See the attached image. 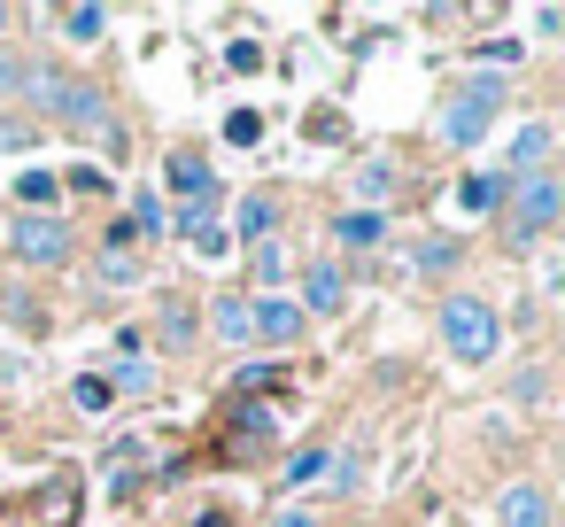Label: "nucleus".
<instances>
[{
    "label": "nucleus",
    "mask_w": 565,
    "mask_h": 527,
    "mask_svg": "<svg viewBox=\"0 0 565 527\" xmlns=\"http://www.w3.org/2000/svg\"><path fill=\"white\" fill-rule=\"evenodd\" d=\"M202 527H241V519H233L225 504H210V512H202Z\"/></svg>",
    "instance_id": "nucleus-33"
},
{
    "label": "nucleus",
    "mask_w": 565,
    "mask_h": 527,
    "mask_svg": "<svg viewBox=\"0 0 565 527\" xmlns=\"http://www.w3.org/2000/svg\"><path fill=\"white\" fill-rule=\"evenodd\" d=\"M171 187H179L186 202H210V194H217V171H210V156H202V148H179V156H171Z\"/></svg>",
    "instance_id": "nucleus-11"
},
{
    "label": "nucleus",
    "mask_w": 565,
    "mask_h": 527,
    "mask_svg": "<svg viewBox=\"0 0 565 527\" xmlns=\"http://www.w3.org/2000/svg\"><path fill=\"white\" fill-rule=\"evenodd\" d=\"M225 140H233V148H256V140H264V117H256V109H233V117H225Z\"/></svg>",
    "instance_id": "nucleus-25"
},
{
    "label": "nucleus",
    "mask_w": 565,
    "mask_h": 527,
    "mask_svg": "<svg viewBox=\"0 0 565 527\" xmlns=\"http://www.w3.org/2000/svg\"><path fill=\"white\" fill-rule=\"evenodd\" d=\"M495 527H550V488L542 481H511L495 496Z\"/></svg>",
    "instance_id": "nucleus-7"
},
{
    "label": "nucleus",
    "mask_w": 565,
    "mask_h": 527,
    "mask_svg": "<svg viewBox=\"0 0 565 527\" xmlns=\"http://www.w3.org/2000/svg\"><path fill=\"white\" fill-rule=\"evenodd\" d=\"M356 187H364V194H395V164H387V156H380V164H364V171H356Z\"/></svg>",
    "instance_id": "nucleus-27"
},
{
    "label": "nucleus",
    "mask_w": 565,
    "mask_h": 527,
    "mask_svg": "<svg viewBox=\"0 0 565 527\" xmlns=\"http://www.w3.org/2000/svg\"><path fill=\"white\" fill-rule=\"evenodd\" d=\"M341 303H349V280H341L333 264H310V272H302V303H295V310H302V318H333Z\"/></svg>",
    "instance_id": "nucleus-9"
},
{
    "label": "nucleus",
    "mask_w": 565,
    "mask_h": 527,
    "mask_svg": "<svg viewBox=\"0 0 565 527\" xmlns=\"http://www.w3.org/2000/svg\"><path fill=\"white\" fill-rule=\"evenodd\" d=\"M503 194H511V179H503V171H480V179H465V187H457V202H465V210H503Z\"/></svg>",
    "instance_id": "nucleus-18"
},
{
    "label": "nucleus",
    "mask_w": 565,
    "mask_h": 527,
    "mask_svg": "<svg viewBox=\"0 0 565 527\" xmlns=\"http://www.w3.org/2000/svg\"><path fill=\"white\" fill-rule=\"evenodd\" d=\"M495 109H503V78H465V86L441 102V140H449V148H472V140L495 125Z\"/></svg>",
    "instance_id": "nucleus-5"
},
{
    "label": "nucleus",
    "mask_w": 565,
    "mask_h": 527,
    "mask_svg": "<svg viewBox=\"0 0 565 527\" xmlns=\"http://www.w3.org/2000/svg\"><path fill=\"white\" fill-rule=\"evenodd\" d=\"M271 527H318V519H310V512H302V504H295V512H279V519H271Z\"/></svg>",
    "instance_id": "nucleus-34"
},
{
    "label": "nucleus",
    "mask_w": 565,
    "mask_h": 527,
    "mask_svg": "<svg viewBox=\"0 0 565 527\" xmlns=\"http://www.w3.org/2000/svg\"><path fill=\"white\" fill-rule=\"evenodd\" d=\"M94 280H102V295H125V287H140V256L132 249H102L94 256Z\"/></svg>",
    "instance_id": "nucleus-15"
},
{
    "label": "nucleus",
    "mask_w": 565,
    "mask_h": 527,
    "mask_svg": "<svg viewBox=\"0 0 565 527\" xmlns=\"http://www.w3.org/2000/svg\"><path fill=\"white\" fill-rule=\"evenodd\" d=\"M179 233L194 241V256H225V233H217L210 202H186V210H179Z\"/></svg>",
    "instance_id": "nucleus-14"
},
{
    "label": "nucleus",
    "mask_w": 565,
    "mask_h": 527,
    "mask_svg": "<svg viewBox=\"0 0 565 527\" xmlns=\"http://www.w3.org/2000/svg\"><path fill=\"white\" fill-rule=\"evenodd\" d=\"M256 63H264L256 40H233V48H225V71H256Z\"/></svg>",
    "instance_id": "nucleus-29"
},
{
    "label": "nucleus",
    "mask_w": 565,
    "mask_h": 527,
    "mask_svg": "<svg viewBox=\"0 0 565 527\" xmlns=\"http://www.w3.org/2000/svg\"><path fill=\"white\" fill-rule=\"evenodd\" d=\"M318 473H333V450H295V457H287V473H279V481H287V488H310V481H318Z\"/></svg>",
    "instance_id": "nucleus-21"
},
{
    "label": "nucleus",
    "mask_w": 565,
    "mask_h": 527,
    "mask_svg": "<svg viewBox=\"0 0 565 527\" xmlns=\"http://www.w3.org/2000/svg\"><path fill=\"white\" fill-rule=\"evenodd\" d=\"M449 264H457V241H449V233L418 241V272H449Z\"/></svg>",
    "instance_id": "nucleus-26"
},
{
    "label": "nucleus",
    "mask_w": 565,
    "mask_h": 527,
    "mask_svg": "<svg viewBox=\"0 0 565 527\" xmlns=\"http://www.w3.org/2000/svg\"><path fill=\"white\" fill-rule=\"evenodd\" d=\"M550 148H557V133H550V125H526V133L511 140V171H503V179H534V171H550Z\"/></svg>",
    "instance_id": "nucleus-10"
},
{
    "label": "nucleus",
    "mask_w": 565,
    "mask_h": 527,
    "mask_svg": "<svg viewBox=\"0 0 565 527\" xmlns=\"http://www.w3.org/2000/svg\"><path fill=\"white\" fill-rule=\"evenodd\" d=\"M333 241L341 249H380L387 241V210H341L333 218Z\"/></svg>",
    "instance_id": "nucleus-13"
},
{
    "label": "nucleus",
    "mask_w": 565,
    "mask_h": 527,
    "mask_svg": "<svg viewBox=\"0 0 565 527\" xmlns=\"http://www.w3.org/2000/svg\"><path fill=\"white\" fill-rule=\"evenodd\" d=\"M0 32H9V9H0Z\"/></svg>",
    "instance_id": "nucleus-35"
},
{
    "label": "nucleus",
    "mask_w": 565,
    "mask_h": 527,
    "mask_svg": "<svg viewBox=\"0 0 565 527\" xmlns=\"http://www.w3.org/2000/svg\"><path fill=\"white\" fill-rule=\"evenodd\" d=\"M78 512H86V473L78 465H55V473L0 496V527H78Z\"/></svg>",
    "instance_id": "nucleus-1"
},
{
    "label": "nucleus",
    "mask_w": 565,
    "mask_h": 527,
    "mask_svg": "<svg viewBox=\"0 0 565 527\" xmlns=\"http://www.w3.org/2000/svg\"><path fill=\"white\" fill-rule=\"evenodd\" d=\"M233 225H241V241H248V249H256V241H279V202H271V194H241Z\"/></svg>",
    "instance_id": "nucleus-12"
},
{
    "label": "nucleus",
    "mask_w": 565,
    "mask_h": 527,
    "mask_svg": "<svg viewBox=\"0 0 565 527\" xmlns=\"http://www.w3.org/2000/svg\"><path fill=\"white\" fill-rule=\"evenodd\" d=\"M186 341H194V310L171 295V303H163V349H186Z\"/></svg>",
    "instance_id": "nucleus-22"
},
{
    "label": "nucleus",
    "mask_w": 565,
    "mask_h": 527,
    "mask_svg": "<svg viewBox=\"0 0 565 527\" xmlns=\"http://www.w3.org/2000/svg\"><path fill=\"white\" fill-rule=\"evenodd\" d=\"M117 388H125V396H148V388H156V365H140V357H125V365L109 372V396H117Z\"/></svg>",
    "instance_id": "nucleus-23"
},
{
    "label": "nucleus",
    "mask_w": 565,
    "mask_h": 527,
    "mask_svg": "<svg viewBox=\"0 0 565 527\" xmlns=\"http://www.w3.org/2000/svg\"><path fill=\"white\" fill-rule=\"evenodd\" d=\"M47 125H63V133H109V94H102V86H86V78H63V94H55Z\"/></svg>",
    "instance_id": "nucleus-6"
},
{
    "label": "nucleus",
    "mask_w": 565,
    "mask_h": 527,
    "mask_svg": "<svg viewBox=\"0 0 565 527\" xmlns=\"http://www.w3.org/2000/svg\"><path fill=\"white\" fill-rule=\"evenodd\" d=\"M40 140V117H9V109H0V156H9V148H32Z\"/></svg>",
    "instance_id": "nucleus-24"
},
{
    "label": "nucleus",
    "mask_w": 565,
    "mask_h": 527,
    "mask_svg": "<svg viewBox=\"0 0 565 527\" xmlns=\"http://www.w3.org/2000/svg\"><path fill=\"white\" fill-rule=\"evenodd\" d=\"M140 465H148V442H117L109 450V496H132L140 488Z\"/></svg>",
    "instance_id": "nucleus-17"
},
{
    "label": "nucleus",
    "mask_w": 565,
    "mask_h": 527,
    "mask_svg": "<svg viewBox=\"0 0 565 527\" xmlns=\"http://www.w3.org/2000/svg\"><path fill=\"white\" fill-rule=\"evenodd\" d=\"M441 349L457 357V365H488L495 349H503V318H495V303L488 295H449L441 303Z\"/></svg>",
    "instance_id": "nucleus-3"
},
{
    "label": "nucleus",
    "mask_w": 565,
    "mask_h": 527,
    "mask_svg": "<svg viewBox=\"0 0 565 527\" xmlns=\"http://www.w3.org/2000/svg\"><path fill=\"white\" fill-rule=\"evenodd\" d=\"M248 272H256V287H279V280H287V249H279V241H256V249H248Z\"/></svg>",
    "instance_id": "nucleus-20"
},
{
    "label": "nucleus",
    "mask_w": 565,
    "mask_h": 527,
    "mask_svg": "<svg viewBox=\"0 0 565 527\" xmlns=\"http://www.w3.org/2000/svg\"><path fill=\"white\" fill-rule=\"evenodd\" d=\"M557 218H565V187H557V171L511 179V194H503V233H511V249L550 241V233H557Z\"/></svg>",
    "instance_id": "nucleus-2"
},
{
    "label": "nucleus",
    "mask_w": 565,
    "mask_h": 527,
    "mask_svg": "<svg viewBox=\"0 0 565 527\" xmlns=\"http://www.w3.org/2000/svg\"><path fill=\"white\" fill-rule=\"evenodd\" d=\"M210 326H217L225 349H248V341H256V334H248V295H225V303L210 310Z\"/></svg>",
    "instance_id": "nucleus-16"
},
{
    "label": "nucleus",
    "mask_w": 565,
    "mask_h": 527,
    "mask_svg": "<svg viewBox=\"0 0 565 527\" xmlns=\"http://www.w3.org/2000/svg\"><path fill=\"white\" fill-rule=\"evenodd\" d=\"M17 194H24V202H32V210H40V202H47V194H55V179H47V171H24V179H17Z\"/></svg>",
    "instance_id": "nucleus-31"
},
{
    "label": "nucleus",
    "mask_w": 565,
    "mask_h": 527,
    "mask_svg": "<svg viewBox=\"0 0 565 527\" xmlns=\"http://www.w3.org/2000/svg\"><path fill=\"white\" fill-rule=\"evenodd\" d=\"M102 24H109L102 9H63V17H55V32H63L71 48H94V40H102Z\"/></svg>",
    "instance_id": "nucleus-19"
},
{
    "label": "nucleus",
    "mask_w": 565,
    "mask_h": 527,
    "mask_svg": "<svg viewBox=\"0 0 565 527\" xmlns=\"http://www.w3.org/2000/svg\"><path fill=\"white\" fill-rule=\"evenodd\" d=\"M71 396H78V411H109V380H102V372H86Z\"/></svg>",
    "instance_id": "nucleus-28"
},
{
    "label": "nucleus",
    "mask_w": 565,
    "mask_h": 527,
    "mask_svg": "<svg viewBox=\"0 0 565 527\" xmlns=\"http://www.w3.org/2000/svg\"><path fill=\"white\" fill-rule=\"evenodd\" d=\"M302 133H310V140H341V117H333V109H310Z\"/></svg>",
    "instance_id": "nucleus-30"
},
{
    "label": "nucleus",
    "mask_w": 565,
    "mask_h": 527,
    "mask_svg": "<svg viewBox=\"0 0 565 527\" xmlns=\"http://www.w3.org/2000/svg\"><path fill=\"white\" fill-rule=\"evenodd\" d=\"M9 256H17V264L55 272V264H71V256H78V233H71V218H55V210H24V218L9 225Z\"/></svg>",
    "instance_id": "nucleus-4"
},
{
    "label": "nucleus",
    "mask_w": 565,
    "mask_h": 527,
    "mask_svg": "<svg viewBox=\"0 0 565 527\" xmlns=\"http://www.w3.org/2000/svg\"><path fill=\"white\" fill-rule=\"evenodd\" d=\"M24 94V63L17 55H0V102H17Z\"/></svg>",
    "instance_id": "nucleus-32"
},
{
    "label": "nucleus",
    "mask_w": 565,
    "mask_h": 527,
    "mask_svg": "<svg viewBox=\"0 0 565 527\" xmlns=\"http://www.w3.org/2000/svg\"><path fill=\"white\" fill-rule=\"evenodd\" d=\"M302 326H310V318H302L295 303H279V295H256V303H248V334H264V341H279V349L302 341Z\"/></svg>",
    "instance_id": "nucleus-8"
}]
</instances>
